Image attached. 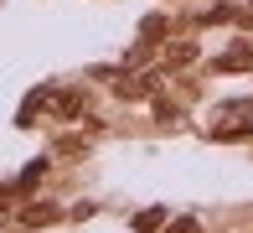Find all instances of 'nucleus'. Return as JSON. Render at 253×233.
Wrapping results in <instances>:
<instances>
[{
	"mask_svg": "<svg viewBox=\"0 0 253 233\" xmlns=\"http://www.w3.org/2000/svg\"><path fill=\"white\" fill-rule=\"evenodd\" d=\"M176 233H202V228L197 223H176Z\"/></svg>",
	"mask_w": 253,
	"mask_h": 233,
	"instance_id": "1",
	"label": "nucleus"
}]
</instances>
